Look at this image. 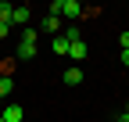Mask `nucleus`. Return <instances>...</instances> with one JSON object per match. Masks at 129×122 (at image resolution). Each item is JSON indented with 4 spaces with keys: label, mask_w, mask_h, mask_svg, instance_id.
Here are the masks:
<instances>
[{
    "label": "nucleus",
    "mask_w": 129,
    "mask_h": 122,
    "mask_svg": "<svg viewBox=\"0 0 129 122\" xmlns=\"http://www.w3.org/2000/svg\"><path fill=\"white\" fill-rule=\"evenodd\" d=\"M18 57H22V61L36 57V33H32V29H25L22 40H18Z\"/></svg>",
    "instance_id": "nucleus-1"
},
{
    "label": "nucleus",
    "mask_w": 129,
    "mask_h": 122,
    "mask_svg": "<svg viewBox=\"0 0 129 122\" xmlns=\"http://www.w3.org/2000/svg\"><path fill=\"white\" fill-rule=\"evenodd\" d=\"M61 14L64 18H79V14H86V7L79 0H61Z\"/></svg>",
    "instance_id": "nucleus-2"
},
{
    "label": "nucleus",
    "mask_w": 129,
    "mask_h": 122,
    "mask_svg": "<svg viewBox=\"0 0 129 122\" xmlns=\"http://www.w3.org/2000/svg\"><path fill=\"white\" fill-rule=\"evenodd\" d=\"M22 118H25L22 104H7V108H4V122H22Z\"/></svg>",
    "instance_id": "nucleus-3"
},
{
    "label": "nucleus",
    "mask_w": 129,
    "mask_h": 122,
    "mask_svg": "<svg viewBox=\"0 0 129 122\" xmlns=\"http://www.w3.org/2000/svg\"><path fill=\"white\" fill-rule=\"evenodd\" d=\"M86 50H90L86 43H83V40H75L72 47H68V57H72V61H83V57H86Z\"/></svg>",
    "instance_id": "nucleus-4"
},
{
    "label": "nucleus",
    "mask_w": 129,
    "mask_h": 122,
    "mask_svg": "<svg viewBox=\"0 0 129 122\" xmlns=\"http://www.w3.org/2000/svg\"><path fill=\"white\" fill-rule=\"evenodd\" d=\"M57 25H61V18H54V14H47V18L40 22V29H43V33H50V36H57Z\"/></svg>",
    "instance_id": "nucleus-5"
},
{
    "label": "nucleus",
    "mask_w": 129,
    "mask_h": 122,
    "mask_svg": "<svg viewBox=\"0 0 129 122\" xmlns=\"http://www.w3.org/2000/svg\"><path fill=\"white\" fill-rule=\"evenodd\" d=\"M64 83H68V86H79V83H83V68H64Z\"/></svg>",
    "instance_id": "nucleus-6"
},
{
    "label": "nucleus",
    "mask_w": 129,
    "mask_h": 122,
    "mask_svg": "<svg viewBox=\"0 0 129 122\" xmlns=\"http://www.w3.org/2000/svg\"><path fill=\"white\" fill-rule=\"evenodd\" d=\"M50 47H54V54H68V47H72V43H68V40H64V36L57 33V36H54V43H50Z\"/></svg>",
    "instance_id": "nucleus-7"
},
{
    "label": "nucleus",
    "mask_w": 129,
    "mask_h": 122,
    "mask_svg": "<svg viewBox=\"0 0 129 122\" xmlns=\"http://www.w3.org/2000/svg\"><path fill=\"white\" fill-rule=\"evenodd\" d=\"M11 18H14V7L11 4H0V25H11Z\"/></svg>",
    "instance_id": "nucleus-8"
},
{
    "label": "nucleus",
    "mask_w": 129,
    "mask_h": 122,
    "mask_svg": "<svg viewBox=\"0 0 129 122\" xmlns=\"http://www.w3.org/2000/svg\"><path fill=\"white\" fill-rule=\"evenodd\" d=\"M29 22V7H14V18H11V25H25Z\"/></svg>",
    "instance_id": "nucleus-9"
},
{
    "label": "nucleus",
    "mask_w": 129,
    "mask_h": 122,
    "mask_svg": "<svg viewBox=\"0 0 129 122\" xmlns=\"http://www.w3.org/2000/svg\"><path fill=\"white\" fill-rule=\"evenodd\" d=\"M11 90H14V83L7 79V75H0V101H4V97H11Z\"/></svg>",
    "instance_id": "nucleus-10"
},
{
    "label": "nucleus",
    "mask_w": 129,
    "mask_h": 122,
    "mask_svg": "<svg viewBox=\"0 0 129 122\" xmlns=\"http://www.w3.org/2000/svg\"><path fill=\"white\" fill-rule=\"evenodd\" d=\"M118 43H122V50H129V33H122V36H118Z\"/></svg>",
    "instance_id": "nucleus-11"
},
{
    "label": "nucleus",
    "mask_w": 129,
    "mask_h": 122,
    "mask_svg": "<svg viewBox=\"0 0 129 122\" xmlns=\"http://www.w3.org/2000/svg\"><path fill=\"white\" fill-rule=\"evenodd\" d=\"M7 29H11V25H0V40H7Z\"/></svg>",
    "instance_id": "nucleus-12"
},
{
    "label": "nucleus",
    "mask_w": 129,
    "mask_h": 122,
    "mask_svg": "<svg viewBox=\"0 0 129 122\" xmlns=\"http://www.w3.org/2000/svg\"><path fill=\"white\" fill-rule=\"evenodd\" d=\"M122 65H125V68H129V50H122Z\"/></svg>",
    "instance_id": "nucleus-13"
},
{
    "label": "nucleus",
    "mask_w": 129,
    "mask_h": 122,
    "mask_svg": "<svg viewBox=\"0 0 129 122\" xmlns=\"http://www.w3.org/2000/svg\"><path fill=\"white\" fill-rule=\"evenodd\" d=\"M118 122H129V108H125V111H122V115H118Z\"/></svg>",
    "instance_id": "nucleus-14"
},
{
    "label": "nucleus",
    "mask_w": 129,
    "mask_h": 122,
    "mask_svg": "<svg viewBox=\"0 0 129 122\" xmlns=\"http://www.w3.org/2000/svg\"><path fill=\"white\" fill-rule=\"evenodd\" d=\"M0 122H4V115H0Z\"/></svg>",
    "instance_id": "nucleus-15"
},
{
    "label": "nucleus",
    "mask_w": 129,
    "mask_h": 122,
    "mask_svg": "<svg viewBox=\"0 0 129 122\" xmlns=\"http://www.w3.org/2000/svg\"><path fill=\"white\" fill-rule=\"evenodd\" d=\"M125 108H129V104H125Z\"/></svg>",
    "instance_id": "nucleus-16"
}]
</instances>
